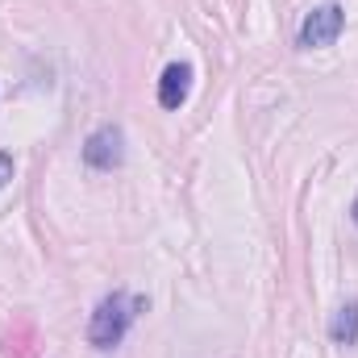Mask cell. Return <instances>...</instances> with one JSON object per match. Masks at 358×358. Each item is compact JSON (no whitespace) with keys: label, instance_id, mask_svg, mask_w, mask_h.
<instances>
[{"label":"cell","instance_id":"6da1fadb","mask_svg":"<svg viewBox=\"0 0 358 358\" xmlns=\"http://www.w3.org/2000/svg\"><path fill=\"white\" fill-rule=\"evenodd\" d=\"M142 304H146V300H138V296H129V292L104 296V300L96 304L92 321H88V342L96 346V350L121 346V338L129 334V325H134V317L142 313Z\"/></svg>","mask_w":358,"mask_h":358},{"label":"cell","instance_id":"7a4b0ae2","mask_svg":"<svg viewBox=\"0 0 358 358\" xmlns=\"http://www.w3.org/2000/svg\"><path fill=\"white\" fill-rule=\"evenodd\" d=\"M342 25H346L342 4H321V8H313V13L304 17V25H300V46H304V50L334 46L338 34H342Z\"/></svg>","mask_w":358,"mask_h":358},{"label":"cell","instance_id":"3957f363","mask_svg":"<svg viewBox=\"0 0 358 358\" xmlns=\"http://www.w3.org/2000/svg\"><path fill=\"white\" fill-rule=\"evenodd\" d=\"M84 163L96 167V171H113V167L125 163V134H121V125H100L92 134L84 142Z\"/></svg>","mask_w":358,"mask_h":358},{"label":"cell","instance_id":"277c9868","mask_svg":"<svg viewBox=\"0 0 358 358\" xmlns=\"http://www.w3.org/2000/svg\"><path fill=\"white\" fill-rule=\"evenodd\" d=\"M187 92H192V67L187 63H171L163 71V80H159V104L163 108H179L187 100Z\"/></svg>","mask_w":358,"mask_h":358},{"label":"cell","instance_id":"5b68a950","mask_svg":"<svg viewBox=\"0 0 358 358\" xmlns=\"http://www.w3.org/2000/svg\"><path fill=\"white\" fill-rule=\"evenodd\" d=\"M329 334H334V342H338V346H355V342H358V300H350V304H342V308H338V317H334Z\"/></svg>","mask_w":358,"mask_h":358},{"label":"cell","instance_id":"8992f818","mask_svg":"<svg viewBox=\"0 0 358 358\" xmlns=\"http://www.w3.org/2000/svg\"><path fill=\"white\" fill-rule=\"evenodd\" d=\"M8 179H13V155H4V150H0V187H4Z\"/></svg>","mask_w":358,"mask_h":358},{"label":"cell","instance_id":"52a82bcc","mask_svg":"<svg viewBox=\"0 0 358 358\" xmlns=\"http://www.w3.org/2000/svg\"><path fill=\"white\" fill-rule=\"evenodd\" d=\"M350 217H355V225H358V196H355V204H350Z\"/></svg>","mask_w":358,"mask_h":358}]
</instances>
